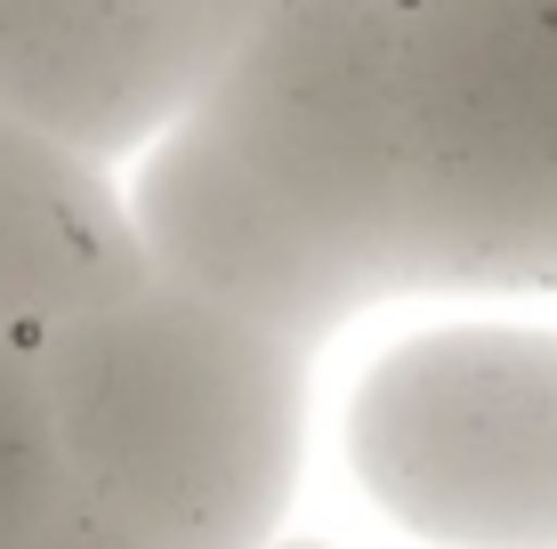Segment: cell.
Wrapping results in <instances>:
<instances>
[{
    "mask_svg": "<svg viewBox=\"0 0 557 549\" xmlns=\"http://www.w3.org/2000/svg\"><path fill=\"white\" fill-rule=\"evenodd\" d=\"M73 501L162 549H267L299 494L307 372L292 339L138 283L33 348Z\"/></svg>",
    "mask_w": 557,
    "mask_h": 549,
    "instance_id": "obj_1",
    "label": "cell"
},
{
    "mask_svg": "<svg viewBox=\"0 0 557 549\" xmlns=\"http://www.w3.org/2000/svg\"><path fill=\"white\" fill-rule=\"evenodd\" d=\"M405 291H557V0L405 25Z\"/></svg>",
    "mask_w": 557,
    "mask_h": 549,
    "instance_id": "obj_2",
    "label": "cell"
},
{
    "mask_svg": "<svg viewBox=\"0 0 557 549\" xmlns=\"http://www.w3.org/2000/svg\"><path fill=\"white\" fill-rule=\"evenodd\" d=\"M186 122L380 299H405V25L388 9L267 0Z\"/></svg>",
    "mask_w": 557,
    "mask_h": 549,
    "instance_id": "obj_3",
    "label": "cell"
},
{
    "mask_svg": "<svg viewBox=\"0 0 557 549\" xmlns=\"http://www.w3.org/2000/svg\"><path fill=\"white\" fill-rule=\"evenodd\" d=\"M356 485L436 549H557V332L445 324L348 404Z\"/></svg>",
    "mask_w": 557,
    "mask_h": 549,
    "instance_id": "obj_4",
    "label": "cell"
},
{
    "mask_svg": "<svg viewBox=\"0 0 557 549\" xmlns=\"http://www.w3.org/2000/svg\"><path fill=\"white\" fill-rule=\"evenodd\" d=\"M259 9L267 0H0V113L113 170L219 82Z\"/></svg>",
    "mask_w": 557,
    "mask_h": 549,
    "instance_id": "obj_5",
    "label": "cell"
},
{
    "mask_svg": "<svg viewBox=\"0 0 557 549\" xmlns=\"http://www.w3.org/2000/svg\"><path fill=\"white\" fill-rule=\"evenodd\" d=\"M129 219H138V251L153 283L219 315H243V324L292 339L307 355L332 332H348L363 308H380L372 283L332 242L307 235L283 202H267L186 113L146 146Z\"/></svg>",
    "mask_w": 557,
    "mask_h": 549,
    "instance_id": "obj_6",
    "label": "cell"
},
{
    "mask_svg": "<svg viewBox=\"0 0 557 549\" xmlns=\"http://www.w3.org/2000/svg\"><path fill=\"white\" fill-rule=\"evenodd\" d=\"M138 283L153 275L113 170L0 113V339L33 355Z\"/></svg>",
    "mask_w": 557,
    "mask_h": 549,
    "instance_id": "obj_7",
    "label": "cell"
},
{
    "mask_svg": "<svg viewBox=\"0 0 557 549\" xmlns=\"http://www.w3.org/2000/svg\"><path fill=\"white\" fill-rule=\"evenodd\" d=\"M73 501L65 452L49 428V396L25 348L0 339V549H33Z\"/></svg>",
    "mask_w": 557,
    "mask_h": 549,
    "instance_id": "obj_8",
    "label": "cell"
},
{
    "mask_svg": "<svg viewBox=\"0 0 557 549\" xmlns=\"http://www.w3.org/2000/svg\"><path fill=\"white\" fill-rule=\"evenodd\" d=\"M33 549H162V541H146V534H129V525H113L106 509H89V501H65L57 509V525Z\"/></svg>",
    "mask_w": 557,
    "mask_h": 549,
    "instance_id": "obj_9",
    "label": "cell"
},
{
    "mask_svg": "<svg viewBox=\"0 0 557 549\" xmlns=\"http://www.w3.org/2000/svg\"><path fill=\"white\" fill-rule=\"evenodd\" d=\"M372 9H388V16H396V25H412V16H429V9H436V0H372Z\"/></svg>",
    "mask_w": 557,
    "mask_h": 549,
    "instance_id": "obj_10",
    "label": "cell"
},
{
    "mask_svg": "<svg viewBox=\"0 0 557 549\" xmlns=\"http://www.w3.org/2000/svg\"><path fill=\"white\" fill-rule=\"evenodd\" d=\"M267 549H332V541H267Z\"/></svg>",
    "mask_w": 557,
    "mask_h": 549,
    "instance_id": "obj_11",
    "label": "cell"
}]
</instances>
